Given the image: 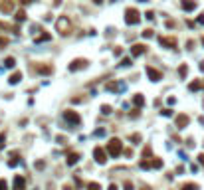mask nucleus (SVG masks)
Instances as JSON below:
<instances>
[{
    "label": "nucleus",
    "mask_w": 204,
    "mask_h": 190,
    "mask_svg": "<svg viewBox=\"0 0 204 190\" xmlns=\"http://www.w3.org/2000/svg\"><path fill=\"white\" fill-rule=\"evenodd\" d=\"M121 52H123V50H121V48H115V50H113V54H115V56H117V57L121 56Z\"/></svg>",
    "instance_id": "obj_37"
},
{
    "label": "nucleus",
    "mask_w": 204,
    "mask_h": 190,
    "mask_svg": "<svg viewBox=\"0 0 204 190\" xmlns=\"http://www.w3.org/2000/svg\"><path fill=\"white\" fill-rule=\"evenodd\" d=\"M107 153H109L113 158L119 157V155L123 153V143H121V139H117V137L109 139V143H107Z\"/></svg>",
    "instance_id": "obj_1"
},
{
    "label": "nucleus",
    "mask_w": 204,
    "mask_h": 190,
    "mask_svg": "<svg viewBox=\"0 0 204 190\" xmlns=\"http://www.w3.org/2000/svg\"><path fill=\"white\" fill-rule=\"evenodd\" d=\"M151 153H153V149H151V146H145V151H143V157H145V158L151 157Z\"/></svg>",
    "instance_id": "obj_31"
},
{
    "label": "nucleus",
    "mask_w": 204,
    "mask_h": 190,
    "mask_svg": "<svg viewBox=\"0 0 204 190\" xmlns=\"http://www.w3.org/2000/svg\"><path fill=\"white\" fill-rule=\"evenodd\" d=\"M95 135H97V137H103V135H105V129H97Z\"/></svg>",
    "instance_id": "obj_36"
},
{
    "label": "nucleus",
    "mask_w": 204,
    "mask_h": 190,
    "mask_svg": "<svg viewBox=\"0 0 204 190\" xmlns=\"http://www.w3.org/2000/svg\"><path fill=\"white\" fill-rule=\"evenodd\" d=\"M139 167H141V168H147V170H149V168H153V164H151V160H141V162H139Z\"/></svg>",
    "instance_id": "obj_24"
},
{
    "label": "nucleus",
    "mask_w": 204,
    "mask_h": 190,
    "mask_svg": "<svg viewBox=\"0 0 204 190\" xmlns=\"http://www.w3.org/2000/svg\"><path fill=\"white\" fill-rule=\"evenodd\" d=\"M36 71H40V73H52L54 67H52V66H38V67H36Z\"/></svg>",
    "instance_id": "obj_16"
},
{
    "label": "nucleus",
    "mask_w": 204,
    "mask_h": 190,
    "mask_svg": "<svg viewBox=\"0 0 204 190\" xmlns=\"http://www.w3.org/2000/svg\"><path fill=\"white\" fill-rule=\"evenodd\" d=\"M20 79H22V73H20V71H14V73L10 75V79H8V81H10V85H16Z\"/></svg>",
    "instance_id": "obj_15"
},
{
    "label": "nucleus",
    "mask_w": 204,
    "mask_h": 190,
    "mask_svg": "<svg viewBox=\"0 0 204 190\" xmlns=\"http://www.w3.org/2000/svg\"><path fill=\"white\" fill-rule=\"evenodd\" d=\"M12 8H14V4H12V2H8V4H2V10H4V12L12 10Z\"/></svg>",
    "instance_id": "obj_30"
},
{
    "label": "nucleus",
    "mask_w": 204,
    "mask_h": 190,
    "mask_svg": "<svg viewBox=\"0 0 204 190\" xmlns=\"http://www.w3.org/2000/svg\"><path fill=\"white\" fill-rule=\"evenodd\" d=\"M125 190H133V182L127 180V182H125Z\"/></svg>",
    "instance_id": "obj_35"
},
{
    "label": "nucleus",
    "mask_w": 204,
    "mask_h": 190,
    "mask_svg": "<svg viewBox=\"0 0 204 190\" xmlns=\"http://www.w3.org/2000/svg\"><path fill=\"white\" fill-rule=\"evenodd\" d=\"M0 46H8V38H0Z\"/></svg>",
    "instance_id": "obj_40"
},
{
    "label": "nucleus",
    "mask_w": 204,
    "mask_h": 190,
    "mask_svg": "<svg viewBox=\"0 0 204 190\" xmlns=\"http://www.w3.org/2000/svg\"><path fill=\"white\" fill-rule=\"evenodd\" d=\"M0 190H8V182L4 178H0Z\"/></svg>",
    "instance_id": "obj_32"
},
{
    "label": "nucleus",
    "mask_w": 204,
    "mask_h": 190,
    "mask_svg": "<svg viewBox=\"0 0 204 190\" xmlns=\"http://www.w3.org/2000/svg\"><path fill=\"white\" fill-rule=\"evenodd\" d=\"M182 190H198V186H196V184H192V182H188V184H184V186H182Z\"/></svg>",
    "instance_id": "obj_26"
},
{
    "label": "nucleus",
    "mask_w": 204,
    "mask_h": 190,
    "mask_svg": "<svg viewBox=\"0 0 204 190\" xmlns=\"http://www.w3.org/2000/svg\"><path fill=\"white\" fill-rule=\"evenodd\" d=\"M131 141H133L135 145H139V143H141V135H139V133H133V135H131Z\"/></svg>",
    "instance_id": "obj_25"
},
{
    "label": "nucleus",
    "mask_w": 204,
    "mask_h": 190,
    "mask_svg": "<svg viewBox=\"0 0 204 190\" xmlns=\"http://www.w3.org/2000/svg\"><path fill=\"white\" fill-rule=\"evenodd\" d=\"M4 141H6V135H4V133H0V146L4 145Z\"/></svg>",
    "instance_id": "obj_38"
},
{
    "label": "nucleus",
    "mask_w": 204,
    "mask_h": 190,
    "mask_svg": "<svg viewBox=\"0 0 204 190\" xmlns=\"http://www.w3.org/2000/svg\"><path fill=\"white\" fill-rule=\"evenodd\" d=\"M64 119H66L68 123H71L73 127H77V125L81 123V117H80V115H77L75 111H71V109H68V111L64 113Z\"/></svg>",
    "instance_id": "obj_4"
},
{
    "label": "nucleus",
    "mask_w": 204,
    "mask_h": 190,
    "mask_svg": "<svg viewBox=\"0 0 204 190\" xmlns=\"http://www.w3.org/2000/svg\"><path fill=\"white\" fill-rule=\"evenodd\" d=\"M182 8L184 10H194L196 8V2H182Z\"/></svg>",
    "instance_id": "obj_21"
},
{
    "label": "nucleus",
    "mask_w": 204,
    "mask_h": 190,
    "mask_svg": "<svg viewBox=\"0 0 204 190\" xmlns=\"http://www.w3.org/2000/svg\"><path fill=\"white\" fill-rule=\"evenodd\" d=\"M198 24H204V16H198Z\"/></svg>",
    "instance_id": "obj_42"
},
{
    "label": "nucleus",
    "mask_w": 204,
    "mask_h": 190,
    "mask_svg": "<svg viewBox=\"0 0 204 190\" xmlns=\"http://www.w3.org/2000/svg\"><path fill=\"white\" fill-rule=\"evenodd\" d=\"M200 69H202V71H204V61H200Z\"/></svg>",
    "instance_id": "obj_44"
},
{
    "label": "nucleus",
    "mask_w": 204,
    "mask_h": 190,
    "mask_svg": "<svg viewBox=\"0 0 204 190\" xmlns=\"http://www.w3.org/2000/svg\"><path fill=\"white\" fill-rule=\"evenodd\" d=\"M141 36H143V38H153V36H155V32H153V30H145Z\"/></svg>",
    "instance_id": "obj_29"
},
{
    "label": "nucleus",
    "mask_w": 204,
    "mask_h": 190,
    "mask_svg": "<svg viewBox=\"0 0 204 190\" xmlns=\"http://www.w3.org/2000/svg\"><path fill=\"white\" fill-rule=\"evenodd\" d=\"M14 18H16V22H24V20H26V12H24V10H18Z\"/></svg>",
    "instance_id": "obj_17"
},
{
    "label": "nucleus",
    "mask_w": 204,
    "mask_h": 190,
    "mask_svg": "<svg viewBox=\"0 0 204 190\" xmlns=\"http://www.w3.org/2000/svg\"><path fill=\"white\" fill-rule=\"evenodd\" d=\"M83 67H87V59H83V57H77V59H73L71 64H69V71H77V69H83Z\"/></svg>",
    "instance_id": "obj_6"
},
{
    "label": "nucleus",
    "mask_w": 204,
    "mask_h": 190,
    "mask_svg": "<svg viewBox=\"0 0 204 190\" xmlns=\"http://www.w3.org/2000/svg\"><path fill=\"white\" fill-rule=\"evenodd\" d=\"M85 188L87 190H101V184H99V182H87Z\"/></svg>",
    "instance_id": "obj_18"
},
{
    "label": "nucleus",
    "mask_w": 204,
    "mask_h": 190,
    "mask_svg": "<svg viewBox=\"0 0 204 190\" xmlns=\"http://www.w3.org/2000/svg\"><path fill=\"white\" fill-rule=\"evenodd\" d=\"M145 16H147L149 20H153V18H155V12H151V10H149V12H147V14H145Z\"/></svg>",
    "instance_id": "obj_39"
},
{
    "label": "nucleus",
    "mask_w": 204,
    "mask_h": 190,
    "mask_svg": "<svg viewBox=\"0 0 204 190\" xmlns=\"http://www.w3.org/2000/svg\"><path fill=\"white\" fill-rule=\"evenodd\" d=\"M125 22L129 24V26H135V24L141 22V16H139L137 8H127L125 10Z\"/></svg>",
    "instance_id": "obj_3"
},
{
    "label": "nucleus",
    "mask_w": 204,
    "mask_h": 190,
    "mask_svg": "<svg viewBox=\"0 0 204 190\" xmlns=\"http://www.w3.org/2000/svg\"><path fill=\"white\" fill-rule=\"evenodd\" d=\"M18 162H20L18 158H16V157H12L10 160H8V167H12V168H14V167H16V164H18Z\"/></svg>",
    "instance_id": "obj_27"
},
{
    "label": "nucleus",
    "mask_w": 204,
    "mask_h": 190,
    "mask_svg": "<svg viewBox=\"0 0 204 190\" xmlns=\"http://www.w3.org/2000/svg\"><path fill=\"white\" fill-rule=\"evenodd\" d=\"M93 158H95V162L105 164V162H107V153H105V149H101V146H95V149H93Z\"/></svg>",
    "instance_id": "obj_5"
},
{
    "label": "nucleus",
    "mask_w": 204,
    "mask_h": 190,
    "mask_svg": "<svg viewBox=\"0 0 204 190\" xmlns=\"http://www.w3.org/2000/svg\"><path fill=\"white\" fill-rule=\"evenodd\" d=\"M121 66H123V67L131 66V57H123V59H121Z\"/></svg>",
    "instance_id": "obj_33"
},
{
    "label": "nucleus",
    "mask_w": 204,
    "mask_h": 190,
    "mask_svg": "<svg viewBox=\"0 0 204 190\" xmlns=\"http://www.w3.org/2000/svg\"><path fill=\"white\" fill-rule=\"evenodd\" d=\"M163 115L165 117H172V109H163Z\"/></svg>",
    "instance_id": "obj_34"
},
{
    "label": "nucleus",
    "mask_w": 204,
    "mask_h": 190,
    "mask_svg": "<svg viewBox=\"0 0 204 190\" xmlns=\"http://www.w3.org/2000/svg\"><path fill=\"white\" fill-rule=\"evenodd\" d=\"M200 87H202V83H200V81H192V83L188 85V89H190V91H196V89H200Z\"/></svg>",
    "instance_id": "obj_22"
},
{
    "label": "nucleus",
    "mask_w": 204,
    "mask_h": 190,
    "mask_svg": "<svg viewBox=\"0 0 204 190\" xmlns=\"http://www.w3.org/2000/svg\"><path fill=\"white\" fill-rule=\"evenodd\" d=\"M48 40H52V34H48V32H44V34H40L38 38H34L36 44H42V42H48Z\"/></svg>",
    "instance_id": "obj_14"
},
{
    "label": "nucleus",
    "mask_w": 204,
    "mask_h": 190,
    "mask_svg": "<svg viewBox=\"0 0 204 190\" xmlns=\"http://www.w3.org/2000/svg\"><path fill=\"white\" fill-rule=\"evenodd\" d=\"M14 190H26V180H24V176H20V174L14 176Z\"/></svg>",
    "instance_id": "obj_11"
},
{
    "label": "nucleus",
    "mask_w": 204,
    "mask_h": 190,
    "mask_svg": "<svg viewBox=\"0 0 204 190\" xmlns=\"http://www.w3.org/2000/svg\"><path fill=\"white\" fill-rule=\"evenodd\" d=\"M159 44L163 48H176V38H170V36H160Z\"/></svg>",
    "instance_id": "obj_7"
},
{
    "label": "nucleus",
    "mask_w": 204,
    "mask_h": 190,
    "mask_svg": "<svg viewBox=\"0 0 204 190\" xmlns=\"http://www.w3.org/2000/svg\"><path fill=\"white\" fill-rule=\"evenodd\" d=\"M77 160H80V153H69L68 158H66L68 167H73V164H77Z\"/></svg>",
    "instance_id": "obj_12"
},
{
    "label": "nucleus",
    "mask_w": 204,
    "mask_h": 190,
    "mask_svg": "<svg viewBox=\"0 0 204 190\" xmlns=\"http://www.w3.org/2000/svg\"><path fill=\"white\" fill-rule=\"evenodd\" d=\"M107 190H119V188H117V184H109V188H107Z\"/></svg>",
    "instance_id": "obj_41"
},
{
    "label": "nucleus",
    "mask_w": 204,
    "mask_h": 190,
    "mask_svg": "<svg viewBox=\"0 0 204 190\" xmlns=\"http://www.w3.org/2000/svg\"><path fill=\"white\" fill-rule=\"evenodd\" d=\"M145 52H147V46H143V44H133V46H131V56H133V57L143 56Z\"/></svg>",
    "instance_id": "obj_8"
},
{
    "label": "nucleus",
    "mask_w": 204,
    "mask_h": 190,
    "mask_svg": "<svg viewBox=\"0 0 204 190\" xmlns=\"http://www.w3.org/2000/svg\"><path fill=\"white\" fill-rule=\"evenodd\" d=\"M186 73H188V67H186V64H182V66L178 67V75H180V77H186Z\"/></svg>",
    "instance_id": "obj_19"
},
{
    "label": "nucleus",
    "mask_w": 204,
    "mask_h": 190,
    "mask_svg": "<svg viewBox=\"0 0 204 190\" xmlns=\"http://www.w3.org/2000/svg\"><path fill=\"white\" fill-rule=\"evenodd\" d=\"M56 30L62 36H68L69 32H71V22L68 20V16H59L57 18V22H56Z\"/></svg>",
    "instance_id": "obj_2"
},
{
    "label": "nucleus",
    "mask_w": 204,
    "mask_h": 190,
    "mask_svg": "<svg viewBox=\"0 0 204 190\" xmlns=\"http://www.w3.org/2000/svg\"><path fill=\"white\" fill-rule=\"evenodd\" d=\"M101 113L103 115H109V113H111V107H109V105H101Z\"/></svg>",
    "instance_id": "obj_28"
},
{
    "label": "nucleus",
    "mask_w": 204,
    "mask_h": 190,
    "mask_svg": "<svg viewBox=\"0 0 204 190\" xmlns=\"http://www.w3.org/2000/svg\"><path fill=\"white\" fill-rule=\"evenodd\" d=\"M16 66V59H14V57H6V59H4V67H14Z\"/></svg>",
    "instance_id": "obj_20"
},
{
    "label": "nucleus",
    "mask_w": 204,
    "mask_h": 190,
    "mask_svg": "<svg viewBox=\"0 0 204 190\" xmlns=\"http://www.w3.org/2000/svg\"><path fill=\"white\" fill-rule=\"evenodd\" d=\"M188 115H184V113H180V115H176V119H174V123H176V127L178 129H184L186 125H188Z\"/></svg>",
    "instance_id": "obj_10"
},
{
    "label": "nucleus",
    "mask_w": 204,
    "mask_h": 190,
    "mask_svg": "<svg viewBox=\"0 0 204 190\" xmlns=\"http://www.w3.org/2000/svg\"><path fill=\"white\" fill-rule=\"evenodd\" d=\"M147 75L151 77V81H159V79H163V73H160L159 69H155V67H151V66H147Z\"/></svg>",
    "instance_id": "obj_9"
},
{
    "label": "nucleus",
    "mask_w": 204,
    "mask_h": 190,
    "mask_svg": "<svg viewBox=\"0 0 204 190\" xmlns=\"http://www.w3.org/2000/svg\"><path fill=\"white\" fill-rule=\"evenodd\" d=\"M202 44H204V38H202Z\"/></svg>",
    "instance_id": "obj_45"
},
{
    "label": "nucleus",
    "mask_w": 204,
    "mask_h": 190,
    "mask_svg": "<svg viewBox=\"0 0 204 190\" xmlns=\"http://www.w3.org/2000/svg\"><path fill=\"white\" fill-rule=\"evenodd\" d=\"M151 164H153V168H160L163 167V158H153Z\"/></svg>",
    "instance_id": "obj_23"
},
{
    "label": "nucleus",
    "mask_w": 204,
    "mask_h": 190,
    "mask_svg": "<svg viewBox=\"0 0 204 190\" xmlns=\"http://www.w3.org/2000/svg\"><path fill=\"white\" fill-rule=\"evenodd\" d=\"M198 160H200V164H204V155H200V157H198Z\"/></svg>",
    "instance_id": "obj_43"
},
{
    "label": "nucleus",
    "mask_w": 204,
    "mask_h": 190,
    "mask_svg": "<svg viewBox=\"0 0 204 190\" xmlns=\"http://www.w3.org/2000/svg\"><path fill=\"white\" fill-rule=\"evenodd\" d=\"M133 105H135L137 109H139V107H143V105H145V97H143L141 93H137L135 97H133Z\"/></svg>",
    "instance_id": "obj_13"
}]
</instances>
